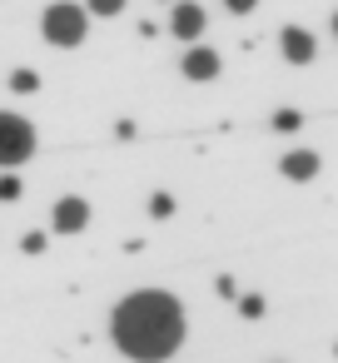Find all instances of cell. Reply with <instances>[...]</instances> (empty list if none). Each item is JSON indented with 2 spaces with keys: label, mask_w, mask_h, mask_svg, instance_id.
Here are the masks:
<instances>
[{
  "label": "cell",
  "mask_w": 338,
  "mask_h": 363,
  "mask_svg": "<svg viewBox=\"0 0 338 363\" xmlns=\"http://www.w3.org/2000/svg\"><path fill=\"white\" fill-rule=\"evenodd\" d=\"M184 75H189L194 85L214 80V75H219V55H214L209 45H189V55H184Z\"/></svg>",
  "instance_id": "52a82bcc"
},
{
  "label": "cell",
  "mask_w": 338,
  "mask_h": 363,
  "mask_svg": "<svg viewBox=\"0 0 338 363\" xmlns=\"http://www.w3.org/2000/svg\"><path fill=\"white\" fill-rule=\"evenodd\" d=\"M40 30H45V40L55 50H75L85 40V30H90V16H85V6H75V0H55V6H45V16H40Z\"/></svg>",
  "instance_id": "7a4b0ae2"
},
{
  "label": "cell",
  "mask_w": 338,
  "mask_h": 363,
  "mask_svg": "<svg viewBox=\"0 0 338 363\" xmlns=\"http://www.w3.org/2000/svg\"><path fill=\"white\" fill-rule=\"evenodd\" d=\"M333 35H338V16H333Z\"/></svg>",
  "instance_id": "e0dca14e"
},
{
  "label": "cell",
  "mask_w": 338,
  "mask_h": 363,
  "mask_svg": "<svg viewBox=\"0 0 338 363\" xmlns=\"http://www.w3.org/2000/svg\"><path fill=\"white\" fill-rule=\"evenodd\" d=\"M239 308H244V318H259V313H264V298H244Z\"/></svg>",
  "instance_id": "9a60e30c"
},
{
  "label": "cell",
  "mask_w": 338,
  "mask_h": 363,
  "mask_svg": "<svg viewBox=\"0 0 338 363\" xmlns=\"http://www.w3.org/2000/svg\"><path fill=\"white\" fill-rule=\"evenodd\" d=\"M21 249H26V254H40V249H45V234H26V244H21Z\"/></svg>",
  "instance_id": "5bb4252c"
},
{
  "label": "cell",
  "mask_w": 338,
  "mask_h": 363,
  "mask_svg": "<svg viewBox=\"0 0 338 363\" xmlns=\"http://www.w3.org/2000/svg\"><path fill=\"white\" fill-rule=\"evenodd\" d=\"M150 214H154V219H169V214H174V199H169V194H154V199H150Z\"/></svg>",
  "instance_id": "7c38bea8"
},
{
  "label": "cell",
  "mask_w": 338,
  "mask_h": 363,
  "mask_svg": "<svg viewBox=\"0 0 338 363\" xmlns=\"http://www.w3.org/2000/svg\"><path fill=\"white\" fill-rule=\"evenodd\" d=\"M204 26H209L204 6H194V0H174V16H169V35H174V40L194 45V40L204 35Z\"/></svg>",
  "instance_id": "277c9868"
},
{
  "label": "cell",
  "mask_w": 338,
  "mask_h": 363,
  "mask_svg": "<svg viewBox=\"0 0 338 363\" xmlns=\"http://www.w3.org/2000/svg\"><path fill=\"white\" fill-rule=\"evenodd\" d=\"M269 125H274V130H278V135H293V130H298V125H303V115H298V110H278V115H274V120H269Z\"/></svg>",
  "instance_id": "30bf717a"
},
{
  "label": "cell",
  "mask_w": 338,
  "mask_h": 363,
  "mask_svg": "<svg viewBox=\"0 0 338 363\" xmlns=\"http://www.w3.org/2000/svg\"><path fill=\"white\" fill-rule=\"evenodd\" d=\"M184 303L164 289H140L110 313V338L135 363H164L184 343Z\"/></svg>",
  "instance_id": "6da1fadb"
},
{
  "label": "cell",
  "mask_w": 338,
  "mask_h": 363,
  "mask_svg": "<svg viewBox=\"0 0 338 363\" xmlns=\"http://www.w3.org/2000/svg\"><path fill=\"white\" fill-rule=\"evenodd\" d=\"M0 199H21V179L16 174H0Z\"/></svg>",
  "instance_id": "4fadbf2b"
},
{
  "label": "cell",
  "mask_w": 338,
  "mask_h": 363,
  "mask_svg": "<svg viewBox=\"0 0 338 363\" xmlns=\"http://www.w3.org/2000/svg\"><path fill=\"white\" fill-rule=\"evenodd\" d=\"M224 6H229V11H234V16H249V11H254V6H259V0H224Z\"/></svg>",
  "instance_id": "2e32d148"
},
{
  "label": "cell",
  "mask_w": 338,
  "mask_h": 363,
  "mask_svg": "<svg viewBox=\"0 0 338 363\" xmlns=\"http://www.w3.org/2000/svg\"><path fill=\"white\" fill-rule=\"evenodd\" d=\"M85 224H90V204H85V199L70 194V199L55 204V234H80Z\"/></svg>",
  "instance_id": "8992f818"
},
{
  "label": "cell",
  "mask_w": 338,
  "mask_h": 363,
  "mask_svg": "<svg viewBox=\"0 0 338 363\" xmlns=\"http://www.w3.org/2000/svg\"><path fill=\"white\" fill-rule=\"evenodd\" d=\"M278 45H283V60H288V65H308V60L318 55V45H313V35H308L303 26H283V30H278Z\"/></svg>",
  "instance_id": "5b68a950"
},
{
  "label": "cell",
  "mask_w": 338,
  "mask_h": 363,
  "mask_svg": "<svg viewBox=\"0 0 338 363\" xmlns=\"http://www.w3.org/2000/svg\"><path fill=\"white\" fill-rule=\"evenodd\" d=\"M283 174L288 179H313L318 174V155L313 150H288L283 155Z\"/></svg>",
  "instance_id": "ba28073f"
},
{
  "label": "cell",
  "mask_w": 338,
  "mask_h": 363,
  "mask_svg": "<svg viewBox=\"0 0 338 363\" xmlns=\"http://www.w3.org/2000/svg\"><path fill=\"white\" fill-rule=\"evenodd\" d=\"M35 155V130L21 115H0V164H26Z\"/></svg>",
  "instance_id": "3957f363"
},
{
  "label": "cell",
  "mask_w": 338,
  "mask_h": 363,
  "mask_svg": "<svg viewBox=\"0 0 338 363\" xmlns=\"http://www.w3.org/2000/svg\"><path fill=\"white\" fill-rule=\"evenodd\" d=\"M85 6H90L95 16H120V11L130 6V0H85Z\"/></svg>",
  "instance_id": "8fae6325"
},
{
  "label": "cell",
  "mask_w": 338,
  "mask_h": 363,
  "mask_svg": "<svg viewBox=\"0 0 338 363\" xmlns=\"http://www.w3.org/2000/svg\"><path fill=\"white\" fill-rule=\"evenodd\" d=\"M11 90H16V95H35V90H40V75H35V70H16V75H11Z\"/></svg>",
  "instance_id": "9c48e42d"
}]
</instances>
